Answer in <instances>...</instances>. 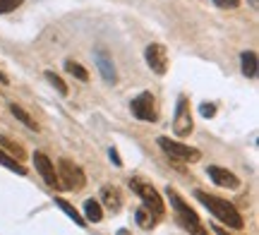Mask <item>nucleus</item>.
<instances>
[{"instance_id": "f257e3e1", "label": "nucleus", "mask_w": 259, "mask_h": 235, "mask_svg": "<svg viewBox=\"0 0 259 235\" xmlns=\"http://www.w3.org/2000/svg\"><path fill=\"white\" fill-rule=\"evenodd\" d=\"M194 199H197V202H202L204 207L209 209V214L216 216L221 223H226L228 228H235V230H242V228H245V218L240 216V211L233 207L231 202L216 197V195H206V192H202V190H197V192H194Z\"/></svg>"}, {"instance_id": "f03ea898", "label": "nucleus", "mask_w": 259, "mask_h": 235, "mask_svg": "<svg viewBox=\"0 0 259 235\" xmlns=\"http://www.w3.org/2000/svg\"><path fill=\"white\" fill-rule=\"evenodd\" d=\"M166 197H168V202H170L173 211H176V221L185 228L187 233H192V235H209V233H206V228L202 226L199 216H197V211H192V209L187 207V202L178 195L176 190L168 187L166 190Z\"/></svg>"}, {"instance_id": "7ed1b4c3", "label": "nucleus", "mask_w": 259, "mask_h": 235, "mask_svg": "<svg viewBox=\"0 0 259 235\" xmlns=\"http://www.w3.org/2000/svg\"><path fill=\"white\" fill-rule=\"evenodd\" d=\"M130 187H132V192H135V195H137V197L144 202V207L151 209V211H154L158 218L163 216L166 204H163L161 195H158L156 190H154V185H151V182H147V180H142V178H132V180H130Z\"/></svg>"}, {"instance_id": "20e7f679", "label": "nucleus", "mask_w": 259, "mask_h": 235, "mask_svg": "<svg viewBox=\"0 0 259 235\" xmlns=\"http://www.w3.org/2000/svg\"><path fill=\"white\" fill-rule=\"evenodd\" d=\"M58 178H60V185L63 190H70V192H77V190L84 187V170L70 159H60L58 161Z\"/></svg>"}, {"instance_id": "39448f33", "label": "nucleus", "mask_w": 259, "mask_h": 235, "mask_svg": "<svg viewBox=\"0 0 259 235\" xmlns=\"http://www.w3.org/2000/svg\"><path fill=\"white\" fill-rule=\"evenodd\" d=\"M158 147L166 151L170 159L176 161H183V163H197L202 159V151L194 149V147H187L183 142L178 139H170V137H158Z\"/></svg>"}, {"instance_id": "423d86ee", "label": "nucleus", "mask_w": 259, "mask_h": 235, "mask_svg": "<svg viewBox=\"0 0 259 235\" xmlns=\"http://www.w3.org/2000/svg\"><path fill=\"white\" fill-rule=\"evenodd\" d=\"M194 130V120H192V111H190V99L185 94L178 96L176 104V118H173V132L178 137H190Z\"/></svg>"}, {"instance_id": "0eeeda50", "label": "nucleus", "mask_w": 259, "mask_h": 235, "mask_svg": "<svg viewBox=\"0 0 259 235\" xmlns=\"http://www.w3.org/2000/svg\"><path fill=\"white\" fill-rule=\"evenodd\" d=\"M130 111L132 115L142 122H156V101H154V94L151 91H142L139 96L132 99V104H130Z\"/></svg>"}, {"instance_id": "6e6552de", "label": "nucleus", "mask_w": 259, "mask_h": 235, "mask_svg": "<svg viewBox=\"0 0 259 235\" xmlns=\"http://www.w3.org/2000/svg\"><path fill=\"white\" fill-rule=\"evenodd\" d=\"M34 166H36V170H38V175L44 178V182H46L51 190H63V185H60V178H58V170H56V166H53V161L48 159L44 151H36L34 154Z\"/></svg>"}, {"instance_id": "1a4fd4ad", "label": "nucleus", "mask_w": 259, "mask_h": 235, "mask_svg": "<svg viewBox=\"0 0 259 235\" xmlns=\"http://www.w3.org/2000/svg\"><path fill=\"white\" fill-rule=\"evenodd\" d=\"M144 60H147L149 70H151L154 75L163 77L168 72V51H166V46H161V43H151V46H147V51H144Z\"/></svg>"}, {"instance_id": "9d476101", "label": "nucleus", "mask_w": 259, "mask_h": 235, "mask_svg": "<svg viewBox=\"0 0 259 235\" xmlns=\"http://www.w3.org/2000/svg\"><path fill=\"white\" fill-rule=\"evenodd\" d=\"M206 175L219 185V187H228V190H238L240 187V178L231 173L228 168H221V166H209L206 168Z\"/></svg>"}, {"instance_id": "9b49d317", "label": "nucleus", "mask_w": 259, "mask_h": 235, "mask_svg": "<svg viewBox=\"0 0 259 235\" xmlns=\"http://www.w3.org/2000/svg\"><path fill=\"white\" fill-rule=\"evenodd\" d=\"M94 58H96V67H99V72H101L103 79H106L108 84H115V82H118V72H115V65H113V58L108 56L103 48H96Z\"/></svg>"}, {"instance_id": "f8f14e48", "label": "nucleus", "mask_w": 259, "mask_h": 235, "mask_svg": "<svg viewBox=\"0 0 259 235\" xmlns=\"http://www.w3.org/2000/svg\"><path fill=\"white\" fill-rule=\"evenodd\" d=\"M101 204L106 209H111V211H120L122 209V195L118 187H113V185H106L101 187Z\"/></svg>"}, {"instance_id": "ddd939ff", "label": "nucleus", "mask_w": 259, "mask_h": 235, "mask_svg": "<svg viewBox=\"0 0 259 235\" xmlns=\"http://www.w3.org/2000/svg\"><path fill=\"white\" fill-rule=\"evenodd\" d=\"M240 63H242V75L247 77V79H257V70H259L257 53L254 51H245L240 56Z\"/></svg>"}, {"instance_id": "4468645a", "label": "nucleus", "mask_w": 259, "mask_h": 235, "mask_svg": "<svg viewBox=\"0 0 259 235\" xmlns=\"http://www.w3.org/2000/svg\"><path fill=\"white\" fill-rule=\"evenodd\" d=\"M101 218H103L101 202H99V199H87V202H84V221H89V223H99Z\"/></svg>"}, {"instance_id": "2eb2a0df", "label": "nucleus", "mask_w": 259, "mask_h": 235, "mask_svg": "<svg viewBox=\"0 0 259 235\" xmlns=\"http://www.w3.org/2000/svg\"><path fill=\"white\" fill-rule=\"evenodd\" d=\"M156 221H158V216L151 211V209L144 207V204L135 211V223H137L139 228H154L156 226Z\"/></svg>"}, {"instance_id": "dca6fc26", "label": "nucleus", "mask_w": 259, "mask_h": 235, "mask_svg": "<svg viewBox=\"0 0 259 235\" xmlns=\"http://www.w3.org/2000/svg\"><path fill=\"white\" fill-rule=\"evenodd\" d=\"M10 113L15 115V118H17V120L22 122V125H27L29 130L38 132V122L34 120V118H31V115H29L27 111H24V108H22V106H17V104H10Z\"/></svg>"}, {"instance_id": "f3484780", "label": "nucleus", "mask_w": 259, "mask_h": 235, "mask_svg": "<svg viewBox=\"0 0 259 235\" xmlns=\"http://www.w3.org/2000/svg\"><path fill=\"white\" fill-rule=\"evenodd\" d=\"M56 207H58V209H63L65 214H67V216L72 218V221H74V223H77L79 228L87 226V221H84V216H79V211H77V209H74L72 204H70V202H65V199L56 197Z\"/></svg>"}, {"instance_id": "a211bd4d", "label": "nucleus", "mask_w": 259, "mask_h": 235, "mask_svg": "<svg viewBox=\"0 0 259 235\" xmlns=\"http://www.w3.org/2000/svg\"><path fill=\"white\" fill-rule=\"evenodd\" d=\"M0 166L10 168L12 173H17V175H27V168H24V166H22L15 156H10L8 151H3V149H0Z\"/></svg>"}, {"instance_id": "6ab92c4d", "label": "nucleus", "mask_w": 259, "mask_h": 235, "mask_svg": "<svg viewBox=\"0 0 259 235\" xmlns=\"http://www.w3.org/2000/svg\"><path fill=\"white\" fill-rule=\"evenodd\" d=\"M65 72H67V75H72L74 79H79V82H89V72H87V67L79 65L77 60H65Z\"/></svg>"}, {"instance_id": "aec40b11", "label": "nucleus", "mask_w": 259, "mask_h": 235, "mask_svg": "<svg viewBox=\"0 0 259 235\" xmlns=\"http://www.w3.org/2000/svg\"><path fill=\"white\" fill-rule=\"evenodd\" d=\"M0 149L3 151H8L10 156H15V159H24V156H27V154H24V149H22V147H19L17 142H12V139H8V137H3V134H0Z\"/></svg>"}, {"instance_id": "412c9836", "label": "nucleus", "mask_w": 259, "mask_h": 235, "mask_svg": "<svg viewBox=\"0 0 259 235\" xmlns=\"http://www.w3.org/2000/svg\"><path fill=\"white\" fill-rule=\"evenodd\" d=\"M44 75H46V79L51 82V86H53V89H58V94H60V96H67V84H65V82L56 75V72H51V70H46Z\"/></svg>"}, {"instance_id": "4be33fe9", "label": "nucleus", "mask_w": 259, "mask_h": 235, "mask_svg": "<svg viewBox=\"0 0 259 235\" xmlns=\"http://www.w3.org/2000/svg\"><path fill=\"white\" fill-rule=\"evenodd\" d=\"M22 3H24V0H0V15H10V12H15Z\"/></svg>"}, {"instance_id": "5701e85b", "label": "nucleus", "mask_w": 259, "mask_h": 235, "mask_svg": "<svg viewBox=\"0 0 259 235\" xmlns=\"http://www.w3.org/2000/svg\"><path fill=\"white\" fill-rule=\"evenodd\" d=\"M216 108H219L216 104H206V101H204V104L199 106V113H202L204 118H213V115H216Z\"/></svg>"}, {"instance_id": "b1692460", "label": "nucleus", "mask_w": 259, "mask_h": 235, "mask_svg": "<svg viewBox=\"0 0 259 235\" xmlns=\"http://www.w3.org/2000/svg\"><path fill=\"white\" fill-rule=\"evenodd\" d=\"M213 5L221 8V10H235L240 5V0H213Z\"/></svg>"}, {"instance_id": "393cba45", "label": "nucleus", "mask_w": 259, "mask_h": 235, "mask_svg": "<svg viewBox=\"0 0 259 235\" xmlns=\"http://www.w3.org/2000/svg\"><path fill=\"white\" fill-rule=\"evenodd\" d=\"M108 159L113 161V163H115V166H122V159H120V154H118V149H108Z\"/></svg>"}, {"instance_id": "a878e982", "label": "nucleus", "mask_w": 259, "mask_h": 235, "mask_svg": "<svg viewBox=\"0 0 259 235\" xmlns=\"http://www.w3.org/2000/svg\"><path fill=\"white\" fill-rule=\"evenodd\" d=\"M211 228H213V233H216V235H231L223 226H211Z\"/></svg>"}, {"instance_id": "bb28decb", "label": "nucleus", "mask_w": 259, "mask_h": 235, "mask_svg": "<svg viewBox=\"0 0 259 235\" xmlns=\"http://www.w3.org/2000/svg\"><path fill=\"white\" fill-rule=\"evenodd\" d=\"M0 84H10V77L5 75V72H3V70H0Z\"/></svg>"}, {"instance_id": "cd10ccee", "label": "nucleus", "mask_w": 259, "mask_h": 235, "mask_svg": "<svg viewBox=\"0 0 259 235\" xmlns=\"http://www.w3.org/2000/svg\"><path fill=\"white\" fill-rule=\"evenodd\" d=\"M118 235H130V230H125V228H122V230H118Z\"/></svg>"}, {"instance_id": "c85d7f7f", "label": "nucleus", "mask_w": 259, "mask_h": 235, "mask_svg": "<svg viewBox=\"0 0 259 235\" xmlns=\"http://www.w3.org/2000/svg\"><path fill=\"white\" fill-rule=\"evenodd\" d=\"M250 3H252V8H257V0H250Z\"/></svg>"}]
</instances>
